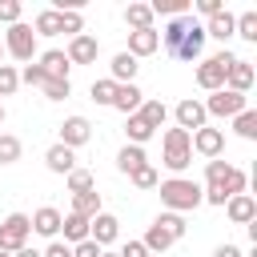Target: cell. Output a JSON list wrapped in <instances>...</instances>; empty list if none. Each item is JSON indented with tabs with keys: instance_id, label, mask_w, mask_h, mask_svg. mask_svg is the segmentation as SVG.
Segmentation results:
<instances>
[{
	"instance_id": "obj_13",
	"label": "cell",
	"mask_w": 257,
	"mask_h": 257,
	"mask_svg": "<svg viewBox=\"0 0 257 257\" xmlns=\"http://www.w3.org/2000/svg\"><path fill=\"white\" fill-rule=\"evenodd\" d=\"M96 52H100V40H96V36H88V32L72 36V40H68V48H64L68 64H92V60H96Z\"/></svg>"
},
{
	"instance_id": "obj_23",
	"label": "cell",
	"mask_w": 257,
	"mask_h": 257,
	"mask_svg": "<svg viewBox=\"0 0 257 257\" xmlns=\"http://www.w3.org/2000/svg\"><path fill=\"white\" fill-rule=\"evenodd\" d=\"M108 68H112V76H108L112 84H133V76H137V68H141V64H137V60H133L128 52H116Z\"/></svg>"
},
{
	"instance_id": "obj_41",
	"label": "cell",
	"mask_w": 257,
	"mask_h": 257,
	"mask_svg": "<svg viewBox=\"0 0 257 257\" xmlns=\"http://www.w3.org/2000/svg\"><path fill=\"white\" fill-rule=\"evenodd\" d=\"M20 0H0V24H20Z\"/></svg>"
},
{
	"instance_id": "obj_8",
	"label": "cell",
	"mask_w": 257,
	"mask_h": 257,
	"mask_svg": "<svg viewBox=\"0 0 257 257\" xmlns=\"http://www.w3.org/2000/svg\"><path fill=\"white\" fill-rule=\"evenodd\" d=\"M205 24H197L193 16H189V24H185V32H181V40H177V48H173V56L177 60H201V52H205Z\"/></svg>"
},
{
	"instance_id": "obj_2",
	"label": "cell",
	"mask_w": 257,
	"mask_h": 257,
	"mask_svg": "<svg viewBox=\"0 0 257 257\" xmlns=\"http://www.w3.org/2000/svg\"><path fill=\"white\" fill-rule=\"evenodd\" d=\"M161 189V205L169 209V213H193L197 205H201V185L197 181H189V177H169V181H161L157 185Z\"/></svg>"
},
{
	"instance_id": "obj_40",
	"label": "cell",
	"mask_w": 257,
	"mask_h": 257,
	"mask_svg": "<svg viewBox=\"0 0 257 257\" xmlns=\"http://www.w3.org/2000/svg\"><path fill=\"white\" fill-rule=\"evenodd\" d=\"M133 185H137V189H157V185H161V177H157V169H153V165H145V169H137V173H133Z\"/></svg>"
},
{
	"instance_id": "obj_43",
	"label": "cell",
	"mask_w": 257,
	"mask_h": 257,
	"mask_svg": "<svg viewBox=\"0 0 257 257\" xmlns=\"http://www.w3.org/2000/svg\"><path fill=\"white\" fill-rule=\"evenodd\" d=\"M104 249L96 245V241H80V245H72V257H100Z\"/></svg>"
},
{
	"instance_id": "obj_16",
	"label": "cell",
	"mask_w": 257,
	"mask_h": 257,
	"mask_svg": "<svg viewBox=\"0 0 257 257\" xmlns=\"http://www.w3.org/2000/svg\"><path fill=\"white\" fill-rule=\"evenodd\" d=\"M28 221H32V233H40V237L56 241V237H60V221H64V217H60V209H52V205H40V209H36Z\"/></svg>"
},
{
	"instance_id": "obj_32",
	"label": "cell",
	"mask_w": 257,
	"mask_h": 257,
	"mask_svg": "<svg viewBox=\"0 0 257 257\" xmlns=\"http://www.w3.org/2000/svg\"><path fill=\"white\" fill-rule=\"evenodd\" d=\"M20 153H24L20 137H12V133H0V165H16V161H20Z\"/></svg>"
},
{
	"instance_id": "obj_51",
	"label": "cell",
	"mask_w": 257,
	"mask_h": 257,
	"mask_svg": "<svg viewBox=\"0 0 257 257\" xmlns=\"http://www.w3.org/2000/svg\"><path fill=\"white\" fill-rule=\"evenodd\" d=\"M0 60H4V44H0Z\"/></svg>"
},
{
	"instance_id": "obj_9",
	"label": "cell",
	"mask_w": 257,
	"mask_h": 257,
	"mask_svg": "<svg viewBox=\"0 0 257 257\" xmlns=\"http://www.w3.org/2000/svg\"><path fill=\"white\" fill-rule=\"evenodd\" d=\"M245 108H249V96L229 92V88H217V92H209V100H205V116H237V112H245Z\"/></svg>"
},
{
	"instance_id": "obj_44",
	"label": "cell",
	"mask_w": 257,
	"mask_h": 257,
	"mask_svg": "<svg viewBox=\"0 0 257 257\" xmlns=\"http://www.w3.org/2000/svg\"><path fill=\"white\" fill-rule=\"evenodd\" d=\"M40 257H72V245H64V241L56 237V241H48V249H44Z\"/></svg>"
},
{
	"instance_id": "obj_11",
	"label": "cell",
	"mask_w": 257,
	"mask_h": 257,
	"mask_svg": "<svg viewBox=\"0 0 257 257\" xmlns=\"http://www.w3.org/2000/svg\"><path fill=\"white\" fill-rule=\"evenodd\" d=\"M88 141H92L88 116H64V120H60V145H64V149H80V145H88Z\"/></svg>"
},
{
	"instance_id": "obj_3",
	"label": "cell",
	"mask_w": 257,
	"mask_h": 257,
	"mask_svg": "<svg viewBox=\"0 0 257 257\" xmlns=\"http://www.w3.org/2000/svg\"><path fill=\"white\" fill-rule=\"evenodd\" d=\"M185 229H189V225H185L181 213H161V217L149 225V233H145L141 245L149 249V257H153V253H165L169 245H177V241L185 237Z\"/></svg>"
},
{
	"instance_id": "obj_45",
	"label": "cell",
	"mask_w": 257,
	"mask_h": 257,
	"mask_svg": "<svg viewBox=\"0 0 257 257\" xmlns=\"http://www.w3.org/2000/svg\"><path fill=\"white\" fill-rule=\"evenodd\" d=\"M197 12H201V16L209 20V16H217V12H225V8H221V0H197Z\"/></svg>"
},
{
	"instance_id": "obj_19",
	"label": "cell",
	"mask_w": 257,
	"mask_h": 257,
	"mask_svg": "<svg viewBox=\"0 0 257 257\" xmlns=\"http://www.w3.org/2000/svg\"><path fill=\"white\" fill-rule=\"evenodd\" d=\"M44 165H48V173H60V177H68V173L76 169V153H72V149H64V145L56 141V145L44 153Z\"/></svg>"
},
{
	"instance_id": "obj_12",
	"label": "cell",
	"mask_w": 257,
	"mask_h": 257,
	"mask_svg": "<svg viewBox=\"0 0 257 257\" xmlns=\"http://www.w3.org/2000/svg\"><path fill=\"white\" fill-rule=\"evenodd\" d=\"M173 116H177V128H185V133H197V128H205V104L201 100H193V96H185L177 108H173Z\"/></svg>"
},
{
	"instance_id": "obj_36",
	"label": "cell",
	"mask_w": 257,
	"mask_h": 257,
	"mask_svg": "<svg viewBox=\"0 0 257 257\" xmlns=\"http://www.w3.org/2000/svg\"><path fill=\"white\" fill-rule=\"evenodd\" d=\"M20 88V72L12 64H0V96H12Z\"/></svg>"
},
{
	"instance_id": "obj_31",
	"label": "cell",
	"mask_w": 257,
	"mask_h": 257,
	"mask_svg": "<svg viewBox=\"0 0 257 257\" xmlns=\"http://www.w3.org/2000/svg\"><path fill=\"white\" fill-rule=\"evenodd\" d=\"M64 181H68V193H72V197H76V193H92V189H96V177H92L88 169H72Z\"/></svg>"
},
{
	"instance_id": "obj_38",
	"label": "cell",
	"mask_w": 257,
	"mask_h": 257,
	"mask_svg": "<svg viewBox=\"0 0 257 257\" xmlns=\"http://www.w3.org/2000/svg\"><path fill=\"white\" fill-rule=\"evenodd\" d=\"M40 88H44V96H48V100H64V96L72 92V84H68V80H52V76H48Z\"/></svg>"
},
{
	"instance_id": "obj_17",
	"label": "cell",
	"mask_w": 257,
	"mask_h": 257,
	"mask_svg": "<svg viewBox=\"0 0 257 257\" xmlns=\"http://www.w3.org/2000/svg\"><path fill=\"white\" fill-rule=\"evenodd\" d=\"M157 48H161V32H157V28H141V32H128V48H124V52H128L133 60H141V56H153Z\"/></svg>"
},
{
	"instance_id": "obj_7",
	"label": "cell",
	"mask_w": 257,
	"mask_h": 257,
	"mask_svg": "<svg viewBox=\"0 0 257 257\" xmlns=\"http://www.w3.org/2000/svg\"><path fill=\"white\" fill-rule=\"evenodd\" d=\"M4 52L12 56V60H32L36 56V32H32V24H8V36H4Z\"/></svg>"
},
{
	"instance_id": "obj_10",
	"label": "cell",
	"mask_w": 257,
	"mask_h": 257,
	"mask_svg": "<svg viewBox=\"0 0 257 257\" xmlns=\"http://www.w3.org/2000/svg\"><path fill=\"white\" fill-rule=\"evenodd\" d=\"M189 145H193V153H201V157H209V161H217L221 153H225V133L221 128H197V133H189Z\"/></svg>"
},
{
	"instance_id": "obj_42",
	"label": "cell",
	"mask_w": 257,
	"mask_h": 257,
	"mask_svg": "<svg viewBox=\"0 0 257 257\" xmlns=\"http://www.w3.org/2000/svg\"><path fill=\"white\" fill-rule=\"evenodd\" d=\"M20 80H24V84H36V88H40V84H44L48 76H44V68H40V64H24V72H20Z\"/></svg>"
},
{
	"instance_id": "obj_35",
	"label": "cell",
	"mask_w": 257,
	"mask_h": 257,
	"mask_svg": "<svg viewBox=\"0 0 257 257\" xmlns=\"http://www.w3.org/2000/svg\"><path fill=\"white\" fill-rule=\"evenodd\" d=\"M124 133H128V145H145L149 137H153V128L141 120V112H133L128 116V124H124Z\"/></svg>"
},
{
	"instance_id": "obj_18",
	"label": "cell",
	"mask_w": 257,
	"mask_h": 257,
	"mask_svg": "<svg viewBox=\"0 0 257 257\" xmlns=\"http://www.w3.org/2000/svg\"><path fill=\"white\" fill-rule=\"evenodd\" d=\"M225 213H229L233 225H253V221H257V201H253L249 193H237V197L225 201Z\"/></svg>"
},
{
	"instance_id": "obj_22",
	"label": "cell",
	"mask_w": 257,
	"mask_h": 257,
	"mask_svg": "<svg viewBox=\"0 0 257 257\" xmlns=\"http://www.w3.org/2000/svg\"><path fill=\"white\" fill-rule=\"evenodd\" d=\"M149 165V157H145V149L141 145H124L120 153H116V169L124 173V177H133L137 169H145Z\"/></svg>"
},
{
	"instance_id": "obj_15",
	"label": "cell",
	"mask_w": 257,
	"mask_h": 257,
	"mask_svg": "<svg viewBox=\"0 0 257 257\" xmlns=\"http://www.w3.org/2000/svg\"><path fill=\"white\" fill-rule=\"evenodd\" d=\"M253 80H257V72H253V64L241 60V56H237V60L229 64V72H225V88H229V92H241V96L253 88Z\"/></svg>"
},
{
	"instance_id": "obj_48",
	"label": "cell",
	"mask_w": 257,
	"mask_h": 257,
	"mask_svg": "<svg viewBox=\"0 0 257 257\" xmlns=\"http://www.w3.org/2000/svg\"><path fill=\"white\" fill-rule=\"evenodd\" d=\"M12 257H40V249H32V245H24L20 253H12Z\"/></svg>"
},
{
	"instance_id": "obj_52",
	"label": "cell",
	"mask_w": 257,
	"mask_h": 257,
	"mask_svg": "<svg viewBox=\"0 0 257 257\" xmlns=\"http://www.w3.org/2000/svg\"><path fill=\"white\" fill-rule=\"evenodd\" d=\"M0 257H12V253H0Z\"/></svg>"
},
{
	"instance_id": "obj_47",
	"label": "cell",
	"mask_w": 257,
	"mask_h": 257,
	"mask_svg": "<svg viewBox=\"0 0 257 257\" xmlns=\"http://www.w3.org/2000/svg\"><path fill=\"white\" fill-rule=\"evenodd\" d=\"M213 257H241V249H237V245H229V241H225V245H217V253H213Z\"/></svg>"
},
{
	"instance_id": "obj_27",
	"label": "cell",
	"mask_w": 257,
	"mask_h": 257,
	"mask_svg": "<svg viewBox=\"0 0 257 257\" xmlns=\"http://www.w3.org/2000/svg\"><path fill=\"white\" fill-rule=\"evenodd\" d=\"M153 20H157V16H153V8H149V4H128V8H124V24H128L133 32L153 28Z\"/></svg>"
},
{
	"instance_id": "obj_21",
	"label": "cell",
	"mask_w": 257,
	"mask_h": 257,
	"mask_svg": "<svg viewBox=\"0 0 257 257\" xmlns=\"http://www.w3.org/2000/svg\"><path fill=\"white\" fill-rule=\"evenodd\" d=\"M40 68H44V76H52V80H68V56L60 52V48H48L44 56H40Z\"/></svg>"
},
{
	"instance_id": "obj_30",
	"label": "cell",
	"mask_w": 257,
	"mask_h": 257,
	"mask_svg": "<svg viewBox=\"0 0 257 257\" xmlns=\"http://www.w3.org/2000/svg\"><path fill=\"white\" fill-rule=\"evenodd\" d=\"M233 133L245 137V141H257V112H253V108L237 112V116H233Z\"/></svg>"
},
{
	"instance_id": "obj_1",
	"label": "cell",
	"mask_w": 257,
	"mask_h": 257,
	"mask_svg": "<svg viewBox=\"0 0 257 257\" xmlns=\"http://www.w3.org/2000/svg\"><path fill=\"white\" fill-rule=\"evenodd\" d=\"M245 193V173L237 165H225V161H209L205 165V185H201V201L209 205H225L229 197Z\"/></svg>"
},
{
	"instance_id": "obj_49",
	"label": "cell",
	"mask_w": 257,
	"mask_h": 257,
	"mask_svg": "<svg viewBox=\"0 0 257 257\" xmlns=\"http://www.w3.org/2000/svg\"><path fill=\"white\" fill-rule=\"evenodd\" d=\"M0 124H4V100H0Z\"/></svg>"
},
{
	"instance_id": "obj_34",
	"label": "cell",
	"mask_w": 257,
	"mask_h": 257,
	"mask_svg": "<svg viewBox=\"0 0 257 257\" xmlns=\"http://www.w3.org/2000/svg\"><path fill=\"white\" fill-rule=\"evenodd\" d=\"M233 36H241V40L257 44V12H241V16H237V28H233Z\"/></svg>"
},
{
	"instance_id": "obj_14",
	"label": "cell",
	"mask_w": 257,
	"mask_h": 257,
	"mask_svg": "<svg viewBox=\"0 0 257 257\" xmlns=\"http://www.w3.org/2000/svg\"><path fill=\"white\" fill-rule=\"evenodd\" d=\"M116 233H120V221H116L112 213H104V209L88 221V241H96L100 249H104V245H112V241H116Z\"/></svg>"
},
{
	"instance_id": "obj_50",
	"label": "cell",
	"mask_w": 257,
	"mask_h": 257,
	"mask_svg": "<svg viewBox=\"0 0 257 257\" xmlns=\"http://www.w3.org/2000/svg\"><path fill=\"white\" fill-rule=\"evenodd\" d=\"M100 257H116V253H100Z\"/></svg>"
},
{
	"instance_id": "obj_24",
	"label": "cell",
	"mask_w": 257,
	"mask_h": 257,
	"mask_svg": "<svg viewBox=\"0 0 257 257\" xmlns=\"http://www.w3.org/2000/svg\"><path fill=\"white\" fill-rule=\"evenodd\" d=\"M233 28H237V16L233 12H217V16L205 20V36H217V40H229Z\"/></svg>"
},
{
	"instance_id": "obj_20",
	"label": "cell",
	"mask_w": 257,
	"mask_h": 257,
	"mask_svg": "<svg viewBox=\"0 0 257 257\" xmlns=\"http://www.w3.org/2000/svg\"><path fill=\"white\" fill-rule=\"evenodd\" d=\"M141 100H145V92H141L137 84H116V96H112V108H116V112H124V116H133V112L141 108Z\"/></svg>"
},
{
	"instance_id": "obj_46",
	"label": "cell",
	"mask_w": 257,
	"mask_h": 257,
	"mask_svg": "<svg viewBox=\"0 0 257 257\" xmlns=\"http://www.w3.org/2000/svg\"><path fill=\"white\" fill-rule=\"evenodd\" d=\"M116 257H149V249H145L141 241H128V245H124V249H120Z\"/></svg>"
},
{
	"instance_id": "obj_37",
	"label": "cell",
	"mask_w": 257,
	"mask_h": 257,
	"mask_svg": "<svg viewBox=\"0 0 257 257\" xmlns=\"http://www.w3.org/2000/svg\"><path fill=\"white\" fill-rule=\"evenodd\" d=\"M60 32H68V40L80 36L84 32V16L80 12H60Z\"/></svg>"
},
{
	"instance_id": "obj_4",
	"label": "cell",
	"mask_w": 257,
	"mask_h": 257,
	"mask_svg": "<svg viewBox=\"0 0 257 257\" xmlns=\"http://www.w3.org/2000/svg\"><path fill=\"white\" fill-rule=\"evenodd\" d=\"M189 161H193L189 133H185V128H165V141H161V165H165L173 177H181V173L189 169Z\"/></svg>"
},
{
	"instance_id": "obj_28",
	"label": "cell",
	"mask_w": 257,
	"mask_h": 257,
	"mask_svg": "<svg viewBox=\"0 0 257 257\" xmlns=\"http://www.w3.org/2000/svg\"><path fill=\"white\" fill-rule=\"evenodd\" d=\"M32 32H36V36H60V12H56V8H44V12H36V20H32Z\"/></svg>"
},
{
	"instance_id": "obj_5",
	"label": "cell",
	"mask_w": 257,
	"mask_h": 257,
	"mask_svg": "<svg viewBox=\"0 0 257 257\" xmlns=\"http://www.w3.org/2000/svg\"><path fill=\"white\" fill-rule=\"evenodd\" d=\"M233 60H237L233 52H213V56H205V60L197 64V84H201L205 92L225 88V72H229V64H233Z\"/></svg>"
},
{
	"instance_id": "obj_26",
	"label": "cell",
	"mask_w": 257,
	"mask_h": 257,
	"mask_svg": "<svg viewBox=\"0 0 257 257\" xmlns=\"http://www.w3.org/2000/svg\"><path fill=\"white\" fill-rule=\"evenodd\" d=\"M137 112H141V120H145L153 133H157L165 120H169V108H165V100H141V108H137Z\"/></svg>"
},
{
	"instance_id": "obj_25",
	"label": "cell",
	"mask_w": 257,
	"mask_h": 257,
	"mask_svg": "<svg viewBox=\"0 0 257 257\" xmlns=\"http://www.w3.org/2000/svg\"><path fill=\"white\" fill-rule=\"evenodd\" d=\"M60 233H64V245H80V241H88V221L76 217V213H68L60 221Z\"/></svg>"
},
{
	"instance_id": "obj_33",
	"label": "cell",
	"mask_w": 257,
	"mask_h": 257,
	"mask_svg": "<svg viewBox=\"0 0 257 257\" xmlns=\"http://www.w3.org/2000/svg\"><path fill=\"white\" fill-rule=\"evenodd\" d=\"M149 8H153V16L165 12L169 20H173V16H189V0H153Z\"/></svg>"
},
{
	"instance_id": "obj_6",
	"label": "cell",
	"mask_w": 257,
	"mask_h": 257,
	"mask_svg": "<svg viewBox=\"0 0 257 257\" xmlns=\"http://www.w3.org/2000/svg\"><path fill=\"white\" fill-rule=\"evenodd\" d=\"M28 233H32L28 213H8L0 221V253H20L28 245Z\"/></svg>"
},
{
	"instance_id": "obj_39",
	"label": "cell",
	"mask_w": 257,
	"mask_h": 257,
	"mask_svg": "<svg viewBox=\"0 0 257 257\" xmlns=\"http://www.w3.org/2000/svg\"><path fill=\"white\" fill-rule=\"evenodd\" d=\"M112 96H116V84L112 80H92V100L96 104H112Z\"/></svg>"
},
{
	"instance_id": "obj_29",
	"label": "cell",
	"mask_w": 257,
	"mask_h": 257,
	"mask_svg": "<svg viewBox=\"0 0 257 257\" xmlns=\"http://www.w3.org/2000/svg\"><path fill=\"white\" fill-rule=\"evenodd\" d=\"M72 213L84 217V221H92V217L100 213V193H96V189H92V193H76V197H72Z\"/></svg>"
}]
</instances>
